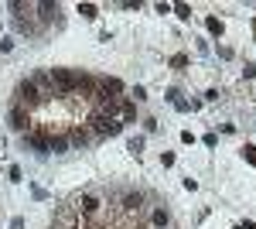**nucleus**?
I'll list each match as a JSON object with an SVG mask.
<instances>
[{"label":"nucleus","mask_w":256,"mask_h":229,"mask_svg":"<svg viewBox=\"0 0 256 229\" xmlns=\"http://www.w3.org/2000/svg\"><path fill=\"white\" fill-rule=\"evenodd\" d=\"M10 127L20 130V134H28V130H31V113H28L24 106H18V103L10 106Z\"/></svg>","instance_id":"nucleus-1"},{"label":"nucleus","mask_w":256,"mask_h":229,"mask_svg":"<svg viewBox=\"0 0 256 229\" xmlns=\"http://www.w3.org/2000/svg\"><path fill=\"white\" fill-rule=\"evenodd\" d=\"M120 209L126 212V215H134V212L140 215V209H144V195H140V191H126L123 202H120Z\"/></svg>","instance_id":"nucleus-2"},{"label":"nucleus","mask_w":256,"mask_h":229,"mask_svg":"<svg viewBox=\"0 0 256 229\" xmlns=\"http://www.w3.org/2000/svg\"><path fill=\"white\" fill-rule=\"evenodd\" d=\"M168 222H171L168 209H164V205H154V212H150V226H154V229H164Z\"/></svg>","instance_id":"nucleus-4"},{"label":"nucleus","mask_w":256,"mask_h":229,"mask_svg":"<svg viewBox=\"0 0 256 229\" xmlns=\"http://www.w3.org/2000/svg\"><path fill=\"white\" fill-rule=\"evenodd\" d=\"M68 147H72V144H68V137H65V134H52V137H48V154H52V151L65 154Z\"/></svg>","instance_id":"nucleus-3"}]
</instances>
